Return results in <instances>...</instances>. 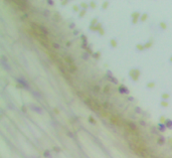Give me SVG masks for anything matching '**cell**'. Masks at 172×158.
<instances>
[{"label":"cell","mask_w":172,"mask_h":158,"mask_svg":"<svg viewBox=\"0 0 172 158\" xmlns=\"http://www.w3.org/2000/svg\"><path fill=\"white\" fill-rule=\"evenodd\" d=\"M15 81H16V83L18 84L17 88H23L25 90H29L30 89L27 81H26L24 78H15Z\"/></svg>","instance_id":"1"},{"label":"cell","mask_w":172,"mask_h":158,"mask_svg":"<svg viewBox=\"0 0 172 158\" xmlns=\"http://www.w3.org/2000/svg\"><path fill=\"white\" fill-rule=\"evenodd\" d=\"M140 75H141V70L139 69H132L129 72V76L130 78L132 79L134 82H137L138 80L140 78Z\"/></svg>","instance_id":"2"},{"label":"cell","mask_w":172,"mask_h":158,"mask_svg":"<svg viewBox=\"0 0 172 158\" xmlns=\"http://www.w3.org/2000/svg\"><path fill=\"white\" fill-rule=\"evenodd\" d=\"M118 92H119L121 95H128V96H130V91L125 85L119 86V88H118Z\"/></svg>","instance_id":"3"},{"label":"cell","mask_w":172,"mask_h":158,"mask_svg":"<svg viewBox=\"0 0 172 158\" xmlns=\"http://www.w3.org/2000/svg\"><path fill=\"white\" fill-rule=\"evenodd\" d=\"M29 108L31 109L32 111H34L35 113H37V114H42V109L40 108L39 106H37V105H35V104H31V105H29Z\"/></svg>","instance_id":"4"},{"label":"cell","mask_w":172,"mask_h":158,"mask_svg":"<svg viewBox=\"0 0 172 158\" xmlns=\"http://www.w3.org/2000/svg\"><path fill=\"white\" fill-rule=\"evenodd\" d=\"M131 16H132V23H133V24H136L137 21H138V19L141 17V14H140V12L135 11V12L132 13V15H131Z\"/></svg>","instance_id":"5"},{"label":"cell","mask_w":172,"mask_h":158,"mask_svg":"<svg viewBox=\"0 0 172 158\" xmlns=\"http://www.w3.org/2000/svg\"><path fill=\"white\" fill-rule=\"evenodd\" d=\"M166 143V138L163 136V135H159L158 136V139H157V144L159 146H163L164 144Z\"/></svg>","instance_id":"6"},{"label":"cell","mask_w":172,"mask_h":158,"mask_svg":"<svg viewBox=\"0 0 172 158\" xmlns=\"http://www.w3.org/2000/svg\"><path fill=\"white\" fill-rule=\"evenodd\" d=\"M157 129H158V131L159 132H161V133H164L165 131H166V126H165V124L164 123H158V125H157Z\"/></svg>","instance_id":"7"},{"label":"cell","mask_w":172,"mask_h":158,"mask_svg":"<svg viewBox=\"0 0 172 158\" xmlns=\"http://www.w3.org/2000/svg\"><path fill=\"white\" fill-rule=\"evenodd\" d=\"M39 30H40V32H41V34L45 35V36L49 34V31L46 29L45 26H43V25H39Z\"/></svg>","instance_id":"8"},{"label":"cell","mask_w":172,"mask_h":158,"mask_svg":"<svg viewBox=\"0 0 172 158\" xmlns=\"http://www.w3.org/2000/svg\"><path fill=\"white\" fill-rule=\"evenodd\" d=\"M106 78L107 79H109L110 80V82L111 83H113V84H115V85H118L119 84V82H118V80L115 78L114 76H108V75H106Z\"/></svg>","instance_id":"9"},{"label":"cell","mask_w":172,"mask_h":158,"mask_svg":"<svg viewBox=\"0 0 172 158\" xmlns=\"http://www.w3.org/2000/svg\"><path fill=\"white\" fill-rule=\"evenodd\" d=\"M128 126H129V128H130L131 130H133V131H136V130L138 129L136 123L132 122V121H129V122H128Z\"/></svg>","instance_id":"10"},{"label":"cell","mask_w":172,"mask_h":158,"mask_svg":"<svg viewBox=\"0 0 172 158\" xmlns=\"http://www.w3.org/2000/svg\"><path fill=\"white\" fill-rule=\"evenodd\" d=\"M164 124H165V126H166L167 129L172 130V120H171V119H168V118H167Z\"/></svg>","instance_id":"11"},{"label":"cell","mask_w":172,"mask_h":158,"mask_svg":"<svg viewBox=\"0 0 172 158\" xmlns=\"http://www.w3.org/2000/svg\"><path fill=\"white\" fill-rule=\"evenodd\" d=\"M109 44H110V46H111V48H116L117 46H118V42H117V40H116V39L112 38V39L110 40Z\"/></svg>","instance_id":"12"},{"label":"cell","mask_w":172,"mask_h":158,"mask_svg":"<svg viewBox=\"0 0 172 158\" xmlns=\"http://www.w3.org/2000/svg\"><path fill=\"white\" fill-rule=\"evenodd\" d=\"M170 98V95L168 93H163L161 94V101H168Z\"/></svg>","instance_id":"13"},{"label":"cell","mask_w":172,"mask_h":158,"mask_svg":"<svg viewBox=\"0 0 172 158\" xmlns=\"http://www.w3.org/2000/svg\"><path fill=\"white\" fill-rule=\"evenodd\" d=\"M144 45H145V49L150 48L151 46L153 45V40H152V39H149V40H148V41H147L146 43H144Z\"/></svg>","instance_id":"14"},{"label":"cell","mask_w":172,"mask_h":158,"mask_svg":"<svg viewBox=\"0 0 172 158\" xmlns=\"http://www.w3.org/2000/svg\"><path fill=\"white\" fill-rule=\"evenodd\" d=\"M92 55H93V58L95 59H99L101 58V55H102V53H101V51H100V50H98V51L94 52Z\"/></svg>","instance_id":"15"},{"label":"cell","mask_w":172,"mask_h":158,"mask_svg":"<svg viewBox=\"0 0 172 158\" xmlns=\"http://www.w3.org/2000/svg\"><path fill=\"white\" fill-rule=\"evenodd\" d=\"M88 120H89V122L92 124V125H96L97 124V121H96V119L94 118V117L92 116V115H90L89 116V118H88Z\"/></svg>","instance_id":"16"},{"label":"cell","mask_w":172,"mask_h":158,"mask_svg":"<svg viewBox=\"0 0 172 158\" xmlns=\"http://www.w3.org/2000/svg\"><path fill=\"white\" fill-rule=\"evenodd\" d=\"M146 87H147V89H153V88H155V82H153V81H150V82L147 83Z\"/></svg>","instance_id":"17"},{"label":"cell","mask_w":172,"mask_h":158,"mask_svg":"<svg viewBox=\"0 0 172 158\" xmlns=\"http://www.w3.org/2000/svg\"><path fill=\"white\" fill-rule=\"evenodd\" d=\"M80 7H81V9H86L87 10V8H90V6H89V3H87V2H82L80 4Z\"/></svg>","instance_id":"18"},{"label":"cell","mask_w":172,"mask_h":158,"mask_svg":"<svg viewBox=\"0 0 172 158\" xmlns=\"http://www.w3.org/2000/svg\"><path fill=\"white\" fill-rule=\"evenodd\" d=\"M136 49L139 50V51H142V50L145 49V45L143 44V43H138V44L136 45Z\"/></svg>","instance_id":"19"},{"label":"cell","mask_w":172,"mask_h":158,"mask_svg":"<svg viewBox=\"0 0 172 158\" xmlns=\"http://www.w3.org/2000/svg\"><path fill=\"white\" fill-rule=\"evenodd\" d=\"M77 66H75V63H73V65H70V73H76L77 72Z\"/></svg>","instance_id":"20"},{"label":"cell","mask_w":172,"mask_h":158,"mask_svg":"<svg viewBox=\"0 0 172 158\" xmlns=\"http://www.w3.org/2000/svg\"><path fill=\"white\" fill-rule=\"evenodd\" d=\"M160 106L162 107V108H167V107L169 106V102H168V101H161Z\"/></svg>","instance_id":"21"},{"label":"cell","mask_w":172,"mask_h":158,"mask_svg":"<svg viewBox=\"0 0 172 158\" xmlns=\"http://www.w3.org/2000/svg\"><path fill=\"white\" fill-rule=\"evenodd\" d=\"M86 13H87V10H86V9H81V11H80V13H79V17H80V18H83L84 16L86 15Z\"/></svg>","instance_id":"22"},{"label":"cell","mask_w":172,"mask_h":158,"mask_svg":"<svg viewBox=\"0 0 172 158\" xmlns=\"http://www.w3.org/2000/svg\"><path fill=\"white\" fill-rule=\"evenodd\" d=\"M147 18H148V14H147V13H143V14L141 15V17H140V21L141 22H144Z\"/></svg>","instance_id":"23"},{"label":"cell","mask_w":172,"mask_h":158,"mask_svg":"<svg viewBox=\"0 0 172 158\" xmlns=\"http://www.w3.org/2000/svg\"><path fill=\"white\" fill-rule=\"evenodd\" d=\"M159 27L161 28V29H163V30H165L167 28V24H166V22H164V21H162V22H160L159 23Z\"/></svg>","instance_id":"24"},{"label":"cell","mask_w":172,"mask_h":158,"mask_svg":"<svg viewBox=\"0 0 172 158\" xmlns=\"http://www.w3.org/2000/svg\"><path fill=\"white\" fill-rule=\"evenodd\" d=\"M43 156H44L45 158H51V155H50L49 150H44V152H43Z\"/></svg>","instance_id":"25"},{"label":"cell","mask_w":172,"mask_h":158,"mask_svg":"<svg viewBox=\"0 0 172 158\" xmlns=\"http://www.w3.org/2000/svg\"><path fill=\"white\" fill-rule=\"evenodd\" d=\"M66 59V62H69V63H70V65H73V59H72L70 56H66V59Z\"/></svg>","instance_id":"26"},{"label":"cell","mask_w":172,"mask_h":158,"mask_svg":"<svg viewBox=\"0 0 172 158\" xmlns=\"http://www.w3.org/2000/svg\"><path fill=\"white\" fill-rule=\"evenodd\" d=\"M82 56H83V59H85V60H88V59H90V53H89V52H87V51H85V52L83 53V55H82Z\"/></svg>","instance_id":"27"},{"label":"cell","mask_w":172,"mask_h":158,"mask_svg":"<svg viewBox=\"0 0 172 158\" xmlns=\"http://www.w3.org/2000/svg\"><path fill=\"white\" fill-rule=\"evenodd\" d=\"M151 132H152L153 134H155V135H158V134L160 133L159 131H158V129L156 128V127H152V128H151Z\"/></svg>","instance_id":"28"},{"label":"cell","mask_w":172,"mask_h":158,"mask_svg":"<svg viewBox=\"0 0 172 158\" xmlns=\"http://www.w3.org/2000/svg\"><path fill=\"white\" fill-rule=\"evenodd\" d=\"M110 5V2L109 1H105V2H103V4H102V9H107L108 8V6Z\"/></svg>","instance_id":"29"},{"label":"cell","mask_w":172,"mask_h":158,"mask_svg":"<svg viewBox=\"0 0 172 158\" xmlns=\"http://www.w3.org/2000/svg\"><path fill=\"white\" fill-rule=\"evenodd\" d=\"M50 15V11L48 9H44L43 10V16H44V17H48V16Z\"/></svg>","instance_id":"30"},{"label":"cell","mask_w":172,"mask_h":158,"mask_svg":"<svg viewBox=\"0 0 172 158\" xmlns=\"http://www.w3.org/2000/svg\"><path fill=\"white\" fill-rule=\"evenodd\" d=\"M89 6H90V8H96L97 3L95 1H90L89 2Z\"/></svg>","instance_id":"31"},{"label":"cell","mask_w":172,"mask_h":158,"mask_svg":"<svg viewBox=\"0 0 172 158\" xmlns=\"http://www.w3.org/2000/svg\"><path fill=\"white\" fill-rule=\"evenodd\" d=\"M81 38H82L83 43H88V38H87V36H86L85 34H82V35H81Z\"/></svg>","instance_id":"32"},{"label":"cell","mask_w":172,"mask_h":158,"mask_svg":"<svg viewBox=\"0 0 172 158\" xmlns=\"http://www.w3.org/2000/svg\"><path fill=\"white\" fill-rule=\"evenodd\" d=\"M104 93L105 94H109L110 93V86L109 85H107V86H105V88H104Z\"/></svg>","instance_id":"33"},{"label":"cell","mask_w":172,"mask_h":158,"mask_svg":"<svg viewBox=\"0 0 172 158\" xmlns=\"http://www.w3.org/2000/svg\"><path fill=\"white\" fill-rule=\"evenodd\" d=\"M73 10L75 12H77V11H81V7H80V5H73Z\"/></svg>","instance_id":"34"},{"label":"cell","mask_w":172,"mask_h":158,"mask_svg":"<svg viewBox=\"0 0 172 158\" xmlns=\"http://www.w3.org/2000/svg\"><path fill=\"white\" fill-rule=\"evenodd\" d=\"M135 112H136V114H142L143 111L140 107H136V108H135Z\"/></svg>","instance_id":"35"},{"label":"cell","mask_w":172,"mask_h":158,"mask_svg":"<svg viewBox=\"0 0 172 158\" xmlns=\"http://www.w3.org/2000/svg\"><path fill=\"white\" fill-rule=\"evenodd\" d=\"M139 124H140L141 126H143V127H146V126H147V123L145 122L143 119H140V120H139Z\"/></svg>","instance_id":"36"},{"label":"cell","mask_w":172,"mask_h":158,"mask_svg":"<svg viewBox=\"0 0 172 158\" xmlns=\"http://www.w3.org/2000/svg\"><path fill=\"white\" fill-rule=\"evenodd\" d=\"M166 117L165 116H160L159 117V121H160V123H165V121H166Z\"/></svg>","instance_id":"37"},{"label":"cell","mask_w":172,"mask_h":158,"mask_svg":"<svg viewBox=\"0 0 172 158\" xmlns=\"http://www.w3.org/2000/svg\"><path fill=\"white\" fill-rule=\"evenodd\" d=\"M52 46H53V48H55V49H59L60 48V45L59 44V43H56V42H53Z\"/></svg>","instance_id":"38"},{"label":"cell","mask_w":172,"mask_h":158,"mask_svg":"<svg viewBox=\"0 0 172 158\" xmlns=\"http://www.w3.org/2000/svg\"><path fill=\"white\" fill-rule=\"evenodd\" d=\"M53 151H55V152H62V148L59 146H53Z\"/></svg>","instance_id":"39"},{"label":"cell","mask_w":172,"mask_h":158,"mask_svg":"<svg viewBox=\"0 0 172 158\" xmlns=\"http://www.w3.org/2000/svg\"><path fill=\"white\" fill-rule=\"evenodd\" d=\"M102 107H103L104 109H109V103H108V102H104L102 104Z\"/></svg>","instance_id":"40"},{"label":"cell","mask_w":172,"mask_h":158,"mask_svg":"<svg viewBox=\"0 0 172 158\" xmlns=\"http://www.w3.org/2000/svg\"><path fill=\"white\" fill-rule=\"evenodd\" d=\"M66 135L70 137V138H73V137H75V134H73V132H70V131H67L66 132Z\"/></svg>","instance_id":"41"},{"label":"cell","mask_w":172,"mask_h":158,"mask_svg":"<svg viewBox=\"0 0 172 158\" xmlns=\"http://www.w3.org/2000/svg\"><path fill=\"white\" fill-rule=\"evenodd\" d=\"M27 17H28V13H24V14L21 15V17H20V18H21V20H25Z\"/></svg>","instance_id":"42"},{"label":"cell","mask_w":172,"mask_h":158,"mask_svg":"<svg viewBox=\"0 0 172 158\" xmlns=\"http://www.w3.org/2000/svg\"><path fill=\"white\" fill-rule=\"evenodd\" d=\"M94 91H95L96 93H99L100 91H101V88H100V86H95V87H94Z\"/></svg>","instance_id":"43"},{"label":"cell","mask_w":172,"mask_h":158,"mask_svg":"<svg viewBox=\"0 0 172 158\" xmlns=\"http://www.w3.org/2000/svg\"><path fill=\"white\" fill-rule=\"evenodd\" d=\"M46 4L49 5V6H53L55 5V2H53L52 0H48V1H46Z\"/></svg>","instance_id":"44"},{"label":"cell","mask_w":172,"mask_h":158,"mask_svg":"<svg viewBox=\"0 0 172 158\" xmlns=\"http://www.w3.org/2000/svg\"><path fill=\"white\" fill-rule=\"evenodd\" d=\"M21 111H22L23 113H27V107L24 106V105H22V107H21Z\"/></svg>","instance_id":"45"},{"label":"cell","mask_w":172,"mask_h":158,"mask_svg":"<svg viewBox=\"0 0 172 158\" xmlns=\"http://www.w3.org/2000/svg\"><path fill=\"white\" fill-rule=\"evenodd\" d=\"M69 27H70V29H73V28H76V23H75V22H72V23H70Z\"/></svg>","instance_id":"46"},{"label":"cell","mask_w":172,"mask_h":158,"mask_svg":"<svg viewBox=\"0 0 172 158\" xmlns=\"http://www.w3.org/2000/svg\"><path fill=\"white\" fill-rule=\"evenodd\" d=\"M127 100L129 101V102H134V101H135V99L133 98L132 96H128V97H127Z\"/></svg>","instance_id":"47"},{"label":"cell","mask_w":172,"mask_h":158,"mask_svg":"<svg viewBox=\"0 0 172 158\" xmlns=\"http://www.w3.org/2000/svg\"><path fill=\"white\" fill-rule=\"evenodd\" d=\"M82 48H84V49H86L87 50V48H88V46H89V44H88V43H82Z\"/></svg>","instance_id":"48"},{"label":"cell","mask_w":172,"mask_h":158,"mask_svg":"<svg viewBox=\"0 0 172 158\" xmlns=\"http://www.w3.org/2000/svg\"><path fill=\"white\" fill-rule=\"evenodd\" d=\"M98 32H99V34H100V35H104V33H105V30H104V28H101Z\"/></svg>","instance_id":"49"},{"label":"cell","mask_w":172,"mask_h":158,"mask_svg":"<svg viewBox=\"0 0 172 158\" xmlns=\"http://www.w3.org/2000/svg\"><path fill=\"white\" fill-rule=\"evenodd\" d=\"M80 33V30L79 29H75L73 30V35H77Z\"/></svg>","instance_id":"50"},{"label":"cell","mask_w":172,"mask_h":158,"mask_svg":"<svg viewBox=\"0 0 172 158\" xmlns=\"http://www.w3.org/2000/svg\"><path fill=\"white\" fill-rule=\"evenodd\" d=\"M53 112H55V114H59V109L55 108V109H53Z\"/></svg>","instance_id":"51"},{"label":"cell","mask_w":172,"mask_h":158,"mask_svg":"<svg viewBox=\"0 0 172 158\" xmlns=\"http://www.w3.org/2000/svg\"><path fill=\"white\" fill-rule=\"evenodd\" d=\"M67 3H69V1H62V3H60V4H62V5H66Z\"/></svg>","instance_id":"52"},{"label":"cell","mask_w":172,"mask_h":158,"mask_svg":"<svg viewBox=\"0 0 172 158\" xmlns=\"http://www.w3.org/2000/svg\"><path fill=\"white\" fill-rule=\"evenodd\" d=\"M72 42H73V41H69V42L66 43V46H67V48H70V46L72 45Z\"/></svg>","instance_id":"53"},{"label":"cell","mask_w":172,"mask_h":158,"mask_svg":"<svg viewBox=\"0 0 172 158\" xmlns=\"http://www.w3.org/2000/svg\"><path fill=\"white\" fill-rule=\"evenodd\" d=\"M169 62H172V55H171L170 58H169Z\"/></svg>","instance_id":"54"},{"label":"cell","mask_w":172,"mask_h":158,"mask_svg":"<svg viewBox=\"0 0 172 158\" xmlns=\"http://www.w3.org/2000/svg\"><path fill=\"white\" fill-rule=\"evenodd\" d=\"M171 144H172V142H171Z\"/></svg>","instance_id":"55"}]
</instances>
